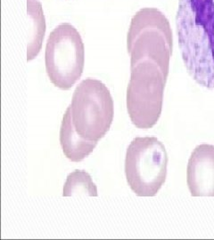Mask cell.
<instances>
[{
    "instance_id": "ba28073f",
    "label": "cell",
    "mask_w": 214,
    "mask_h": 240,
    "mask_svg": "<svg viewBox=\"0 0 214 240\" xmlns=\"http://www.w3.org/2000/svg\"><path fill=\"white\" fill-rule=\"evenodd\" d=\"M60 143L66 158L72 162H79L95 150L97 142L80 136L72 124L70 107L67 108L60 128Z\"/></svg>"
},
{
    "instance_id": "6da1fadb",
    "label": "cell",
    "mask_w": 214,
    "mask_h": 240,
    "mask_svg": "<svg viewBox=\"0 0 214 240\" xmlns=\"http://www.w3.org/2000/svg\"><path fill=\"white\" fill-rule=\"evenodd\" d=\"M176 27L188 74L214 89V0H179Z\"/></svg>"
},
{
    "instance_id": "8992f818",
    "label": "cell",
    "mask_w": 214,
    "mask_h": 240,
    "mask_svg": "<svg viewBox=\"0 0 214 240\" xmlns=\"http://www.w3.org/2000/svg\"><path fill=\"white\" fill-rule=\"evenodd\" d=\"M84 61L79 33L69 23L58 25L50 33L46 46V69L50 81L60 89H70L80 78Z\"/></svg>"
},
{
    "instance_id": "3957f363",
    "label": "cell",
    "mask_w": 214,
    "mask_h": 240,
    "mask_svg": "<svg viewBox=\"0 0 214 240\" xmlns=\"http://www.w3.org/2000/svg\"><path fill=\"white\" fill-rule=\"evenodd\" d=\"M167 77L157 63L144 60L131 66L127 89V109L134 126L153 127L161 116Z\"/></svg>"
},
{
    "instance_id": "9c48e42d",
    "label": "cell",
    "mask_w": 214,
    "mask_h": 240,
    "mask_svg": "<svg viewBox=\"0 0 214 240\" xmlns=\"http://www.w3.org/2000/svg\"><path fill=\"white\" fill-rule=\"evenodd\" d=\"M28 17L30 21L27 60H33L39 53L46 31V22L41 4L38 0H28Z\"/></svg>"
},
{
    "instance_id": "277c9868",
    "label": "cell",
    "mask_w": 214,
    "mask_h": 240,
    "mask_svg": "<svg viewBox=\"0 0 214 240\" xmlns=\"http://www.w3.org/2000/svg\"><path fill=\"white\" fill-rule=\"evenodd\" d=\"M76 132L98 142L109 131L114 119V100L109 89L95 78H86L76 87L70 105Z\"/></svg>"
},
{
    "instance_id": "7a4b0ae2",
    "label": "cell",
    "mask_w": 214,
    "mask_h": 240,
    "mask_svg": "<svg viewBox=\"0 0 214 240\" xmlns=\"http://www.w3.org/2000/svg\"><path fill=\"white\" fill-rule=\"evenodd\" d=\"M172 32L166 16L156 8H143L132 18L127 38L131 66L144 60L157 63L168 77Z\"/></svg>"
},
{
    "instance_id": "30bf717a",
    "label": "cell",
    "mask_w": 214,
    "mask_h": 240,
    "mask_svg": "<svg viewBox=\"0 0 214 240\" xmlns=\"http://www.w3.org/2000/svg\"><path fill=\"white\" fill-rule=\"evenodd\" d=\"M63 197L72 196H97L96 185L93 182L91 176L82 170L71 173L66 179L63 191Z\"/></svg>"
},
{
    "instance_id": "5b68a950",
    "label": "cell",
    "mask_w": 214,
    "mask_h": 240,
    "mask_svg": "<svg viewBox=\"0 0 214 240\" xmlns=\"http://www.w3.org/2000/svg\"><path fill=\"white\" fill-rule=\"evenodd\" d=\"M168 155L155 137H137L126 152L125 174L130 189L139 197H154L167 177Z\"/></svg>"
},
{
    "instance_id": "52a82bcc",
    "label": "cell",
    "mask_w": 214,
    "mask_h": 240,
    "mask_svg": "<svg viewBox=\"0 0 214 240\" xmlns=\"http://www.w3.org/2000/svg\"><path fill=\"white\" fill-rule=\"evenodd\" d=\"M186 182L193 197H214V146L198 145L186 168Z\"/></svg>"
}]
</instances>
